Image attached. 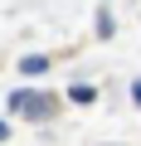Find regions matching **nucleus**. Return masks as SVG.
Returning a JSON list of instances; mask_svg holds the SVG:
<instances>
[{"mask_svg": "<svg viewBox=\"0 0 141 146\" xmlns=\"http://www.w3.org/2000/svg\"><path fill=\"white\" fill-rule=\"evenodd\" d=\"M68 98H73V102H93V88H88V83H78V88L68 93Z\"/></svg>", "mask_w": 141, "mask_h": 146, "instance_id": "3", "label": "nucleus"}, {"mask_svg": "<svg viewBox=\"0 0 141 146\" xmlns=\"http://www.w3.org/2000/svg\"><path fill=\"white\" fill-rule=\"evenodd\" d=\"M0 136H5V127H0Z\"/></svg>", "mask_w": 141, "mask_h": 146, "instance_id": "5", "label": "nucleus"}, {"mask_svg": "<svg viewBox=\"0 0 141 146\" xmlns=\"http://www.w3.org/2000/svg\"><path fill=\"white\" fill-rule=\"evenodd\" d=\"M20 68H24V73H44V68H49V58H39V54H29V58H24Z\"/></svg>", "mask_w": 141, "mask_h": 146, "instance_id": "2", "label": "nucleus"}, {"mask_svg": "<svg viewBox=\"0 0 141 146\" xmlns=\"http://www.w3.org/2000/svg\"><path fill=\"white\" fill-rule=\"evenodd\" d=\"M131 98H136V102H141V83H136V88H131Z\"/></svg>", "mask_w": 141, "mask_h": 146, "instance_id": "4", "label": "nucleus"}, {"mask_svg": "<svg viewBox=\"0 0 141 146\" xmlns=\"http://www.w3.org/2000/svg\"><path fill=\"white\" fill-rule=\"evenodd\" d=\"M10 112H20V117H49L54 112V98H44V93H15L10 98Z\"/></svg>", "mask_w": 141, "mask_h": 146, "instance_id": "1", "label": "nucleus"}]
</instances>
